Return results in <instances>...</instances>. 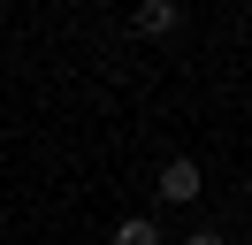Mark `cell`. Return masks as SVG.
Returning a JSON list of instances; mask_svg holds the SVG:
<instances>
[{"label": "cell", "instance_id": "277c9868", "mask_svg": "<svg viewBox=\"0 0 252 245\" xmlns=\"http://www.w3.org/2000/svg\"><path fill=\"white\" fill-rule=\"evenodd\" d=\"M184 245H229V238H221V230H191Z\"/></svg>", "mask_w": 252, "mask_h": 245}, {"label": "cell", "instance_id": "7a4b0ae2", "mask_svg": "<svg viewBox=\"0 0 252 245\" xmlns=\"http://www.w3.org/2000/svg\"><path fill=\"white\" fill-rule=\"evenodd\" d=\"M176 23H184L176 0H138V8H130V31H138V39H176Z\"/></svg>", "mask_w": 252, "mask_h": 245}, {"label": "cell", "instance_id": "6da1fadb", "mask_svg": "<svg viewBox=\"0 0 252 245\" xmlns=\"http://www.w3.org/2000/svg\"><path fill=\"white\" fill-rule=\"evenodd\" d=\"M160 199H168V207H191V199L206 192V168L191 161V153H168V161H160V184H153Z\"/></svg>", "mask_w": 252, "mask_h": 245}, {"label": "cell", "instance_id": "3957f363", "mask_svg": "<svg viewBox=\"0 0 252 245\" xmlns=\"http://www.w3.org/2000/svg\"><path fill=\"white\" fill-rule=\"evenodd\" d=\"M115 245H168V238H160L153 214H130V222H115Z\"/></svg>", "mask_w": 252, "mask_h": 245}]
</instances>
